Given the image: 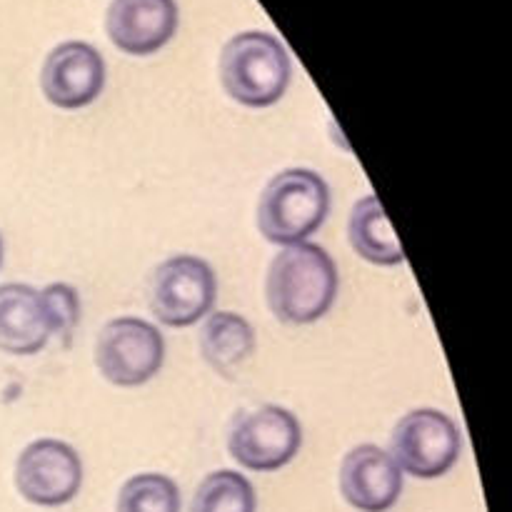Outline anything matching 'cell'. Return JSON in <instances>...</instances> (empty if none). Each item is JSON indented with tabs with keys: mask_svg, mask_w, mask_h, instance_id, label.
Listing matches in <instances>:
<instances>
[{
	"mask_svg": "<svg viewBox=\"0 0 512 512\" xmlns=\"http://www.w3.org/2000/svg\"><path fill=\"white\" fill-rule=\"evenodd\" d=\"M268 308L280 323L310 325L328 315L338 298L335 260L315 243L283 248L265 278Z\"/></svg>",
	"mask_w": 512,
	"mask_h": 512,
	"instance_id": "1",
	"label": "cell"
},
{
	"mask_svg": "<svg viewBox=\"0 0 512 512\" xmlns=\"http://www.w3.org/2000/svg\"><path fill=\"white\" fill-rule=\"evenodd\" d=\"M293 63L275 35L245 30L233 35L220 53V83L245 108H270L288 90Z\"/></svg>",
	"mask_w": 512,
	"mask_h": 512,
	"instance_id": "2",
	"label": "cell"
},
{
	"mask_svg": "<svg viewBox=\"0 0 512 512\" xmlns=\"http://www.w3.org/2000/svg\"><path fill=\"white\" fill-rule=\"evenodd\" d=\"M330 188L315 170L288 168L268 180L258 200V230L268 243L300 245L325 223Z\"/></svg>",
	"mask_w": 512,
	"mask_h": 512,
	"instance_id": "3",
	"label": "cell"
},
{
	"mask_svg": "<svg viewBox=\"0 0 512 512\" xmlns=\"http://www.w3.org/2000/svg\"><path fill=\"white\" fill-rule=\"evenodd\" d=\"M218 295L215 270L198 255H173L153 270L148 305L168 328H188L213 310Z\"/></svg>",
	"mask_w": 512,
	"mask_h": 512,
	"instance_id": "4",
	"label": "cell"
},
{
	"mask_svg": "<svg viewBox=\"0 0 512 512\" xmlns=\"http://www.w3.org/2000/svg\"><path fill=\"white\" fill-rule=\"evenodd\" d=\"M463 438L453 418L433 408L410 410L390 435V458L413 478H443L458 463Z\"/></svg>",
	"mask_w": 512,
	"mask_h": 512,
	"instance_id": "5",
	"label": "cell"
},
{
	"mask_svg": "<svg viewBox=\"0 0 512 512\" xmlns=\"http://www.w3.org/2000/svg\"><path fill=\"white\" fill-rule=\"evenodd\" d=\"M165 360L163 333L143 318H115L103 325L95 343V365L108 383L138 388L160 373Z\"/></svg>",
	"mask_w": 512,
	"mask_h": 512,
	"instance_id": "6",
	"label": "cell"
},
{
	"mask_svg": "<svg viewBox=\"0 0 512 512\" xmlns=\"http://www.w3.org/2000/svg\"><path fill=\"white\" fill-rule=\"evenodd\" d=\"M303 445V428L290 410L260 405L240 410L230 423L228 453L243 468L270 473L293 463Z\"/></svg>",
	"mask_w": 512,
	"mask_h": 512,
	"instance_id": "7",
	"label": "cell"
},
{
	"mask_svg": "<svg viewBox=\"0 0 512 512\" xmlns=\"http://www.w3.org/2000/svg\"><path fill=\"white\" fill-rule=\"evenodd\" d=\"M83 485V463L68 443L40 438L25 445L15 463V488L28 503L60 508L78 495Z\"/></svg>",
	"mask_w": 512,
	"mask_h": 512,
	"instance_id": "8",
	"label": "cell"
},
{
	"mask_svg": "<svg viewBox=\"0 0 512 512\" xmlns=\"http://www.w3.org/2000/svg\"><path fill=\"white\" fill-rule=\"evenodd\" d=\"M40 88L55 108L78 110L95 103L105 88L103 55L83 40L55 45L40 70Z\"/></svg>",
	"mask_w": 512,
	"mask_h": 512,
	"instance_id": "9",
	"label": "cell"
},
{
	"mask_svg": "<svg viewBox=\"0 0 512 512\" xmlns=\"http://www.w3.org/2000/svg\"><path fill=\"white\" fill-rule=\"evenodd\" d=\"M340 493L360 512H388L403 493V470L388 450L358 445L340 465Z\"/></svg>",
	"mask_w": 512,
	"mask_h": 512,
	"instance_id": "10",
	"label": "cell"
},
{
	"mask_svg": "<svg viewBox=\"0 0 512 512\" xmlns=\"http://www.w3.org/2000/svg\"><path fill=\"white\" fill-rule=\"evenodd\" d=\"M105 30L118 50L128 55H153L173 40L178 30L175 0H113Z\"/></svg>",
	"mask_w": 512,
	"mask_h": 512,
	"instance_id": "11",
	"label": "cell"
},
{
	"mask_svg": "<svg viewBox=\"0 0 512 512\" xmlns=\"http://www.w3.org/2000/svg\"><path fill=\"white\" fill-rule=\"evenodd\" d=\"M53 340L43 293L25 283L0 285V350L35 355Z\"/></svg>",
	"mask_w": 512,
	"mask_h": 512,
	"instance_id": "12",
	"label": "cell"
},
{
	"mask_svg": "<svg viewBox=\"0 0 512 512\" xmlns=\"http://www.w3.org/2000/svg\"><path fill=\"white\" fill-rule=\"evenodd\" d=\"M200 355L223 378H235L238 370L253 358L255 330L243 315L218 310L205 315L200 328Z\"/></svg>",
	"mask_w": 512,
	"mask_h": 512,
	"instance_id": "13",
	"label": "cell"
},
{
	"mask_svg": "<svg viewBox=\"0 0 512 512\" xmlns=\"http://www.w3.org/2000/svg\"><path fill=\"white\" fill-rule=\"evenodd\" d=\"M348 240L355 253L373 265H400L405 260L393 225L380 205L378 195H365L355 203L348 220Z\"/></svg>",
	"mask_w": 512,
	"mask_h": 512,
	"instance_id": "14",
	"label": "cell"
},
{
	"mask_svg": "<svg viewBox=\"0 0 512 512\" xmlns=\"http://www.w3.org/2000/svg\"><path fill=\"white\" fill-rule=\"evenodd\" d=\"M190 512H255V490L235 470H215L198 485Z\"/></svg>",
	"mask_w": 512,
	"mask_h": 512,
	"instance_id": "15",
	"label": "cell"
},
{
	"mask_svg": "<svg viewBox=\"0 0 512 512\" xmlns=\"http://www.w3.org/2000/svg\"><path fill=\"white\" fill-rule=\"evenodd\" d=\"M118 512H180V490L168 475L140 473L125 480Z\"/></svg>",
	"mask_w": 512,
	"mask_h": 512,
	"instance_id": "16",
	"label": "cell"
},
{
	"mask_svg": "<svg viewBox=\"0 0 512 512\" xmlns=\"http://www.w3.org/2000/svg\"><path fill=\"white\" fill-rule=\"evenodd\" d=\"M48 308L50 323H53V338H70L78 328L80 320V300L70 285L55 283L40 290Z\"/></svg>",
	"mask_w": 512,
	"mask_h": 512,
	"instance_id": "17",
	"label": "cell"
},
{
	"mask_svg": "<svg viewBox=\"0 0 512 512\" xmlns=\"http://www.w3.org/2000/svg\"><path fill=\"white\" fill-rule=\"evenodd\" d=\"M3 255H5V245H3V235H0V268H3Z\"/></svg>",
	"mask_w": 512,
	"mask_h": 512,
	"instance_id": "18",
	"label": "cell"
}]
</instances>
